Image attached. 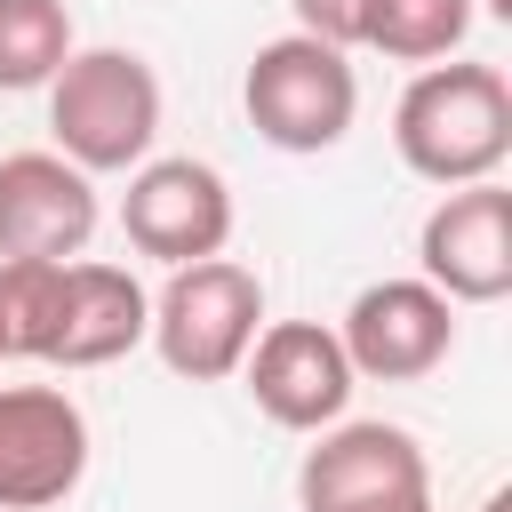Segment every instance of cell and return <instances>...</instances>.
<instances>
[{
	"instance_id": "6da1fadb",
	"label": "cell",
	"mask_w": 512,
	"mask_h": 512,
	"mask_svg": "<svg viewBox=\"0 0 512 512\" xmlns=\"http://www.w3.org/2000/svg\"><path fill=\"white\" fill-rule=\"evenodd\" d=\"M392 152L408 176L456 192L512 160V88L496 64H424L392 104Z\"/></svg>"
},
{
	"instance_id": "7a4b0ae2",
	"label": "cell",
	"mask_w": 512,
	"mask_h": 512,
	"mask_svg": "<svg viewBox=\"0 0 512 512\" xmlns=\"http://www.w3.org/2000/svg\"><path fill=\"white\" fill-rule=\"evenodd\" d=\"M48 128L56 152L80 176H120L152 160L160 136V80L136 48H72L48 80Z\"/></svg>"
},
{
	"instance_id": "3957f363",
	"label": "cell",
	"mask_w": 512,
	"mask_h": 512,
	"mask_svg": "<svg viewBox=\"0 0 512 512\" xmlns=\"http://www.w3.org/2000/svg\"><path fill=\"white\" fill-rule=\"evenodd\" d=\"M264 328V280L232 256H208V264H176L168 288L152 296V352L168 360V376L184 384H224L248 344Z\"/></svg>"
},
{
	"instance_id": "277c9868",
	"label": "cell",
	"mask_w": 512,
	"mask_h": 512,
	"mask_svg": "<svg viewBox=\"0 0 512 512\" xmlns=\"http://www.w3.org/2000/svg\"><path fill=\"white\" fill-rule=\"evenodd\" d=\"M240 104H248V128L280 152H328L352 136V112H360V80L344 64V48L328 40H304V32H280L248 56V80H240Z\"/></svg>"
},
{
	"instance_id": "5b68a950",
	"label": "cell",
	"mask_w": 512,
	"mask_h": 512,
	"mask_svg": "<svg viewBox=\"0 0 512 512\" xmlns=\"http://www.w3.org/2000/svg\"><path fill=\"white\" fill-rule=\"evenodd\" d=\"M120 232H128L136 256H160L168 272L176 264H208L232 240V184L208 160H192V152L144 160V168H128Z\"/></svg>"
},
{
	"instance_id": "8992f818",
	"label": "cell",
	"mask_w": 512,
	"mask_h": 512,
	"mask_svg": "<svg viewBox=\"0 0 512 512\" xmlns=\"http://www.w3.org/2000/svg\"><path fill=\"white\" fill-rule=\"evenodd\" d=\"M408 496H432V464L400 424H328L296 464L304 512H384Z\"/></svg>"
},
{
	"instance_id": "52a82bcc",
	"label": "cell",
	"mask_w": 512,
	"mask_h": 512,
	"mask_svg": "<svg viewBox=\"0 0 512 512\" xmlns=\"http://www.w3.org/2000/svg\"><path fill=\"white\" fill-rule=\"evenodd\" d=\"M88 472V416L56 384L0 392V512H48Z\"/></svg>"
},
{
	"instance_id": "ba28073f",
	"label": "cell",
	"mask_w": 512,
	"mask_h": 512,
	"mask_svg": "<svg viewBox=\"0 0 512 512\" xmlns=\"http://www.w3.org/2000/svg\"><path fill=\"white\" fill-rule=\"evenodd\" d=\"M416 280L440 288L448 304H496L512 296V192L488 184H456L440 192V208L416 232Z\"/></svg>"
},
{
	"instance_id": "9c48e42d",
	"label": "cell",
	"mask_w": 512,
	"mask_h": 512,
	"mask_svg": "<svg viewBox=\"0 0 512 512\" xmlns=\"http://www.w3.org/2000/svg\"><path fill=\"white\" fill-rule=\"evenodd\" d=\"M248 400L280 424V432H328V424H344V408H352V360H344V344H336V328H320V320H272V328H256V344H248Z\"/></svg>"
},
{
	"instance_id": "30bf717a",
	"label": "cell",
	"mask_w": 512,
	"mask_h": 512,
	"mask_svg": "<svg viewBox=\"0 0 512 512\" xmlns=\"http://www.w3.org/2000/svg\"><path fill=\"white\" fill-rule=\"evenodd\" d=\"M352 376H376V384H416L432 376L448 352H456V304L424 280H376L352 296L344 328H336Z\"/></svg>"
},
{
	"instance_id": "8fae6325",
	"label": "cell",
	"mask_w": 512,
	"mask_h": 512,
	"mask_svg": "<svg viewBox=\"0 0 512 512\" xmlns=\"http://www.w3.org/2000/svg\"><path fill=\"white\" fill-rule=\"evenodd\" d=\"M96 232V184L64 152L0 160V264H72Z\"/></svg>"
},
{
	"instance_id": "7c38bea8",
	"label": "cell",
	"mask_w": 512,
	"mask_h": 512,
	"mask_svg": "<svg viewBox=\"0 0 512 512\" xmlns=\"http://www.w3.org/2000/svg\"><path fill=\"white\" fill-rule=\"evenodd\" d=\"M152 328V296L136 272L120 264H64L56 288V328H48V360L56 368H104L120 352H136Z\"/></svg>"
},
{
	"instance_id": "4fadbf2b",
	"label": "cell",
	"mask_w": 512,
	"mask_h": 512,
	"mask_svg": "<svg viewBox=\"0 0 512 512\" xmlns=\"http://www.w3.org/2000/svg\"><path fill=\"white\" fill-rule=\"evenodd\" d=\"M472 32V0H360V48L392 64H440Z\"/></svg>"
},
{
	"instance_id": "5bb4252c",
	"label": "cell",
	"mask_w": 512,
	"mask_h": 512,
	"mask_svg": "<svg viewBox=\"0 0 512 512\" xmlns=\"http://www.w3.org/2000/svg\"><path fill=\"white\" fill-rule=\"evenodd\" d=\"M72 56L64 0H0V88H48Z\"/></svg>"
},
{
	"instance_id": "9a60e30c",
	"label": "cell",
	"mask_w": 512,
	"mask_h": 512,
	"mask_svg": "<svg viewBox=\"0 0 512 512\" xmlns=\"http://www.w3.org/2000/svg\"><path fill=\"white\" fill-rule=\"evenodd\" d=\"M288 8H296V32H304V40L360 48V0H288Z\"/></svg>"
},
{
	"instance_id": "2e32d148",
	"label": "cell",
	"mask_w": 512,
	"mask_h": 512,
	"mask_svg": "<svg viewBox=\"0 0 512 512\" xmlns=\"http://www.w3.org/2000/svg\"><path fill=\"white\" fill-rule=\"evenodd\" d=\"M480 512H512V488H496V496H488V504H480Z\"/></svg>"
},
{
	"instance_id": "e0dca14e",
	"label": "cell",
	"mask_w": 512,
	"mask_h": 512,
	"mask_svg": "<svg viewBox=\"0 0 512 512\" xmlns=\"http://www.w3.org/2000/svg\"><path fill=\"white\" fill-rule=\"evenodd\" d=\"M384 512H432V496H408V504H384Z\"/></svg>"
}]
</instances>
